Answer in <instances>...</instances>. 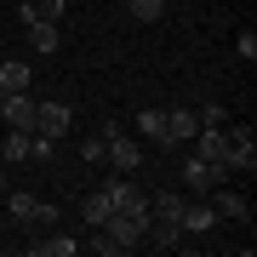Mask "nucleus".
<instances>
[{
    "label": "nucleus",
    "mask_w": 257,
    "mask_h": 257,
    "mask_svg": "<svg viewBox=\"0 0 257 257\" xmlns=\"http://www.w3.org/2000/svg\"><path fill=\"white\" fill-rule=\"evenodd\" d=\"M29 149H35V132H12V138L0 143V160H6V166H23Z\"/></svg>",
    "instance_id": "2eb2a0df"
},
{
    "label": "nucleus",
    "mask_w": 257,
    "mask_h": 257,
    "mask_svg": "<svg viewBox=\"0 0 257 257\" xmlns=\"http://www.w3.org/2000/svg\"><path fill=\"white\" fill-rule=\"evenodd\" d=\"M6 189H12V183H6V166H0V194H6Z\"/></svg>",
    "instance_id": "412c9836"
},
{
    "label": "nucleus",
    "mask_w": 257,
    "mask_h": 257,
    "mask_svg": "<svg viewBox=\"0 0 257 257\" xmlns=\"http://www.w3.org/2000/svg\"><path fill=\"white\" fill-rule=\"evenodd\" d=\"M183 183H189L194 194H211L217 183H229V177H223V166H211V160H200V155H189V160H183Z\"/></svg>",
    "instance_id": "20e7f679"
},
{
    "label": "nucleus",
    "mask_w": 257,
    "mask_h": 257,
    "mask_svg": "<svg viewBox=\"0 0 257 257\" xmlns=\"http://www.w3.org/2000/svg\"><path fill=\"white\" fill-rule=\"evenodd\" d=\"M109 211H114V194H109V183H103V189H92V194L80 200V217L92 223V229H97L103 217H109Z\"/></svg>",
    "instance_id": "9b49d317"
},
{
    "label": "nucleus",
    "mask_w": 257,
    "mask_h": 257,
    "mask_svg": "<svg viewBox=\"0 0 257 257\" xmlns=\"http://www.w3.org/2000/svg\"><path fill=\"white\" fill-rule=\"evenodd\" d=\"M143 240H149V246H155V251H172L177 240H183V223H172V217H149Z\"/></svg>",
    "instance_id": "9d476101"
},
{
    "label": "nucleus",
    "mask_w": 257,
    "mask_h": 257,
    "mask_svg": "<svg viewBox=\"0 0 257 257\" xmlns=\"http://www.w3.org/2000/svg\"><path fill=\"white\" fill-rule=\"evenodd\" d=\"M143 155H149L143 138H126V132H114V138H109V166H114V172H138Z\"/></svg>",
    "instance_id": "7ed1b4c3"
},
{
    "label": "nucleus",
    "mask_w": 257,
    "mask_h": 257,
    "mask_svg": "<svg viewBox=\"0 0 257 257\" xmlns=\"http://www.w3.org/2000/svg\"><path fill=\"white\" fill-rule=\"evenodd\" d=\"M132 6V18H143V23H160L166 18V0H126Z\"/></svg>",
    "instance_id": "a211bd4d"
},
{
    "label": "nucleus",
    "mask_w": 257,
    "mask_h": 257,
    "mask_svg": "<svg viewBox=\"0 0 257 257\" xmlns=\"http://www.w3.org/2000/svg\"><path fill=\"white\" fill-rule=\"evenodd\" d=\"M0 120H6L12 132H35V97H29V92H6V109H0Z\"/></svg>",
    "instance_id": "39448f33"
},
{
    "label": "nucleus",
    "mask_w": 257,
    "mask_h": 257,
    "mask_svg": "<svg viewBox=\"0 0 257 257\" xmlns=\"http://www.w3.org/2000/svg\"><path fill=\"white\" fill-rule=\"evenodd\" d=\"M29 46H35L40 57L63 46V23H29Z\"/></svg>",
    "instance_id": "ddd939ff"
},
{
    "label": "nucleus",
    "mask_w": 257,
    "mask_h": 257,
    "mask_svg": "<svg viewBox=\"0 0 257 257\" xmlns=\"http://www.w3.org/2000/svg\"><path fill=\"white\" fill-rule=\"evenodd\" d=\"M183 234H206V229H217V206L211 200H183Z\"/></svg>",
    "instance_id": "423d86ee"
},
{
    "label": "nucleus",
    "mask_w": 257,
    "mask_h": 257,
    "mask_svg": "<svg viewBox=\"0 0 257 257\" xmlns=\"http://www.w3.org/2000/svg\"><path fill=\"white\" fill-rule=\"evenodd\" d=\"M194 143H200L194 155L211 160V166H223V155H229V138H223V126H200V132H194ZM223 177H229V172H223Z\"/></svg>",
    "instance_id": "6e6552de"
},
{
    "label": "nucleus",
    "mask_w": 257,
    "mask_h": 257,
    "mask_svg": "<svg viewBox=\"0 0 257 257\" xmlns=\"http://www.w3.org/2000/svg\"><path fill=\"white\" fill-rule=\"evenodd\" d=\"M74 246H80V240H69V234H57V229H46L40 240H29V251L35 257H69Z\"/></svg>",
    "instance_id": "f8f14e48"
},
{
    "label": "nucleus",
    "mask_w": 257,
    "mask_h": 257,
    "mask_svg": "<svg viewBox=\"0 0 257 257\" xmlns=\"http://www.w3.org/2000/svg\"><path fill=\"white\" fill-rule=\"evenodd\" d=\"M74 126V114H69V103H35V138H52V143H63V132Z\"/></svg>",
    "instance_id": "f03ea898"
},
{
    "label": "nucleus",
    "mask_w": 257,
    "mask_h": 257,
    "mask_svg": "<svg viewBox=\"0 0 257 257\" xmlns=\"http://www.w3.org/2000/svg\"><path fill=\"white\" fill-rule=\"evenodd\" d=\"M63 0H29V6H18V23L29 29V23H63Z\"/></svg>",
    "instance_id": "1a4fd4ad"
},
{
    "label": "nucleus",
    "mask_w": 257,
    "mask_h": 257,
    "mask_svg": "<svg viewBox=\"0 0 257 257\" xmlns=\"http://www.w3.org/2000/svg\"><path fill=\"white\" fill-rule=\"evenodd\" d=\"M6 211H12V217H18V223H35V229H52V223H57V206L52 200H35V194H12L6 189Z\"/></svg>",
    "instance_id": "f257e3e1"
},
{
    "label": "nucleus",
    "mask_w": 257,
    "mask_h": 257,
    "mask_svg": "<svg viewBox=\"0 0 257 257\" xmlns=\"http://www.w3.org/2000/svg\"><path fill=\"white\" fill-rule=\"evenodd\" d=\"M138 138L143 143H166V109H143L138 114Z\"/></svg>",
    "instance_id": "dca6fc26"
},
{
    "label": "nucleus",
    "mask_w": 257,
    "mask_h": 257,
    "mask_svg": "<svg viewBox=\"0 0 257 257\" xmlns=\"http://www.w3.org/2000/svg\"><path fill=\"white\" fill-rule=\"evenodd\" d=\"M80 160L103 166V160H109V138H103V132H97V138H86V143H80Z\"/></svg>",
    "instance_id": "6ab92c4d"
},
{
    "label": "nucleus",
    "mask_w": 257,
    "mask_h": 257,
    "mask_svg": "<svg viewBox=\"0 0 257 257\" xmlns=\"http://www.w3.org/2000/svg\"><path fill=\"white\" fill-rule=\"evenodd\" d=\"M211 206H217V217H251V206H246V194H229V189H211Z\"/></svg>",
    "instance_id": "4468645a"
},
{
    "label": "nucleus",
    "mask_w": 257,
    "mask_h": 257,
    "mask_svg": "<svg viewBox=\"0 0 257 257\" xmlns=\"http://www.w3.org/2000/svg\"><path fill=\"white\" fill-rule=\"evenodd\" d=\"M194 132H200L194 109H166V149L172 143H194Z\"/></svg>",
    "instance_id": "0eeeda50"
},
{
    "label": "nucleus",
    "mask_w": 257,
    "mask_h": 257,
    "mask_svg": "<svg viewBox=\"0 0 257 257\" xmlns=\"http://www.w3.org/2000/svg\"><path fill=\"white\" fill-rule=\"evenodd\" d=\"M194 120H200V126H229V109H223V103H200Z\"/></svg>",
    "instance_id": "aec40b11"
},
{
    "label": "nucleus",
    "mask_w": 257,
    "mask_h": 257,
    "mask_svg": "<svg viewBox=\"0 0 257 257\" xmlns=\"http://www.w3.org/2000/svg\"><path fill=\"white\" fill-rule=\"evenodd\" d=\"M29 80H35L29 63H18V57H12V63H0V92H29Z\"/></svg>",
    "instance_id": "f3484780"
}]
</instances>
